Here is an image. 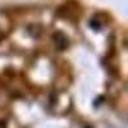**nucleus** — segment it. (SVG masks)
<instances>
[{
  "mask_svg": "<svg viewBox=\"0 0 128 128\" xmlns=\"http://www.w3.org/2000/svg\"><path fill=\"white\" fill-rule=\"evenodd\" d=\"M2 37H3V35H2V31H0V40H2Z\"/></svg>",
  "mask_w": 128,
  "mask_h": 128,
  "instance_id": "obj_1",
  "label": "nucleus"
}]
</instances>
